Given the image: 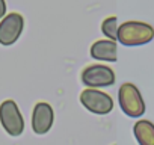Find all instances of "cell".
<instances>
[{
	"instance_id": "obj_1",
	"label": "cell",
	"mask_w": 154,
	"mask_h": 145,
	"mask_svg": "<svg viewBox=\"0 0 154 145\" xmlns=\"http://www.w3.org/2000/svg\"><path fill=\"white\" fill-rule=\"evenodd\" d=\"M152 38H154V27L148 23L125 21L118 27V41L127 47L148 44Z\"/></svg>"
},
{
	"instance_id": "obj_2",
	"label": "cell",
	"mask_w": 154,
	"mask_h": 145,
	"mask_svg": "<svg viewBox=\"0 0 154 145\" xmlns=\"http://www.w3.org/2000/svg\"><path fill=\"white\" fill-rule=\"evenodd\" d=\"M118 101L122 112L130 118H139L145 113V103L139 89L133 83H122L119 86Z\"/></svg>"
},
{
	"instance_id": "obj_3",
	"label": "cell",
	"mask_w": 154,
	"mask_h": 145,
	"mask_svg": "<svg viewBox=\"0 0 154 145\" xmlns=\"http://www.w3.org/2000/svg\"><path fill=\"white\" fill-rule=\"evenodd\" d=\"M0 124L11 136H20L24 131V119L14 100H5L0 104Z\"/></svg>"
},
{
	"instance_id": "obj_4",
	"label": "cell",
	"mask_w": 154,
	"mask_h": 145,
	"mask_svg": "<svg viewBox=\"0 0 154 145\" xmlns=\"http://www.w3.org/2000/svg\"><path fill=\"white\" fill-rule=\"evenodd\" d=\"M82 83L91 89L97 88H104V86H112L115 83V72L112 68L101 65V63H94L86 66L82 71Z\"/></svg>"
},
{
	"instance_id": "obj_5",
	"label": "cell",
	"mask_w": 154,
	"mask_h": 145,
	"mask_svg": "<svg viewBox=\"0 0 154 145\" xmlns=\"http://www.w3.org/2000/svg\"><path fill=\"white\" fill-rule=\"evenodd\" d=\"M80 103L85 109L95 115H107L113 109V100L109 94L101 92L98 89H85L80 94Z\"/></svg>"
},
{
	"instance_id": "obj_6",
	"label": "cell",
	"mask_w": 154,
	"mask_h": 145,
	"mask_svg": "<svg viewBox=\"0 0 154 145\" xmlns=\"http://www.w3.org/2000/svg\"><path fill=\"white\" fill-rule=\"evenodd\" d=\"M24 29V18L18 12L6 14L5 18L0 21V44L2 45H12L21 36Z\"/></svg>"
},
{
	"instance_id": "obj_7",
	"label": "cell",
	"mask_w": 154,
	"mask_h": 145,
	"mask_svg": "<svg viewBox=\"0 0 154 145\" xmlns=\"http://www.w3.org/2000/svg\"><path fill=\"white\" fill-rule=\"evenodd\" d=\"M54 121V112L53 107L45 103V101H39L35 104L33 112H32V128L33 133L36 134H45L48 133V130L51 128Z\"/></svg>"
},
{
	"instance_id": "obj_8",
	"label": "cell",
	"mask_w": 154,
	"mask_h": 145,
	"mask_svg": "<svg viewBox=\"0 0 154 145\" xmlns=\"http://www.w3.org/2000/svg\"><path fill=\"white\" fill-rule=\"evenodd\" d=\"M91 56L97 60L115 62L116 60V42L110 39H100L91 45Z\"/></svg>"
},
{
	"instance_id": "obj_9",
	"label": "cell",
	"mask_w": 154,
	"mask_h": 145,
	"mask_svg": "<svg viewBox=\"0 0 154 145\" xmlns=\"http://www.w3.org/2000/svg\"><path fill=\"white\" fill-rule=\"evenodd\" d=\"M133 133L139 145H154V124L148 119L136 121Z\"/></svg>"
},
{
	"instance_id": "obj_10",
	"label": "cell",
	"mask_w": 154,
	"mask_h": 145,
	"mask_svg": "<svg viewBox=\"0 0 154 145\" xmlns=\"http://www.w3.org/2000/svg\"><path fill=\"white\" fill-rule=\"evenodd\" d=\"M101 32L110 39V41H118V20L116 17H107L101 23Z\"/></svg>"
},
{
	"instance_id": "obj_11",
	"label": "cell",
	"mask_w": 154,
	"mask_h": 145,
	"mask_svg": "<svg viewBox=\"0 0 154 145\" xmlns=\"http://www.w3.org/2000/svg\"><path fill=\"white\" fill-rule=\"evenodd\" d=\"M5 15H6V2L0 0V20H3Z\"/></svg>"
}]
</instances>
